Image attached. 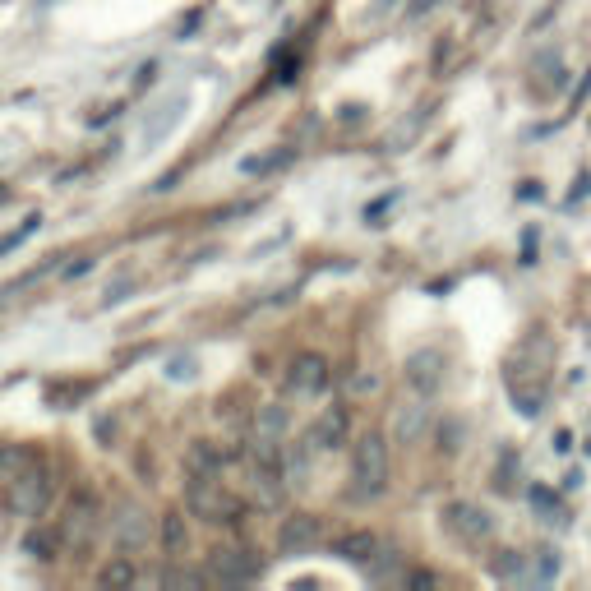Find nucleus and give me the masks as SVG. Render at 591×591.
Returning <instances> with one entry per match:
<instances>
[{
    "label": "nucleus",
    "mask_w": 591,
    "mask_h": 591,
    "mask_svg": "<svg viewBox=\"0 0 591 591\" xmlns=\"http://www.w3.org/2000/svg\"><path fill=\"white\" fill-rule=\"evenodd\" d=\"M56 550H61V536H56V531H28L24 555H33L37 564H51V559H56Z\"/></svg>",
    "instance_id": "nucleus-20"
},
{
    "label": "nucleus",
    "mask_w": 591,
    "mask_h": 591,
    "mask_svg": "<svg viewBox=\"0 0 591 591\" xmlns=\"http://www.w3.org/2000/svg\"><path fill=\"white\" fill-rule=\"evenodd\" d=\"M97 582H102V587H134V582H139V568H134L130 555H116L97 568Z\"/></svg>",
    "instance_id": "nucleus-17"
},
{
    "label": "nucleus",
    "mask_w": 591,
    "mask_h": 591,
    "mask_svg": "<svg viewBox=\"0 0 591 591\" xmlns=\"http://www.w3.org/2000/svg\"><path fill=\"white\" fill-rule=\"evenodd\" d=\"M162 550H167L171 559H181L185 550H190V527H185V513H181V508L162 513Z\"/></svg>",
    "instance_id": "nucleus-15"
},
{
    "label": "nucleus",
    "mask_w": 591,
    "mask_h": 591,
    "mask_svg": "<svg viewBox=\"0 0 591 591\" xmlns=\"http://www.w3.org/2000/svg\"><path fill=\"white\" fill-rule=\"evenodd\" d=\"M333 555L347 559V564L370 568L374 555H379V536H374V531H347V536H338V541H333Z\"/></svg>",
    "instance_id": "nucleus-13"
},
{
    "label": "nucleus",
    "mask_w": 591,
    "mask_h": 591,
    "mask_svg": "<svg viewBox=\"0 0 591 591\" xmlns=\"http://www.w3.org/2000/svg\"><path fill=\"white\" fill-rule=\"evenodd\" d=\"M181 111H185V97H171L167 107L157 111V121H148V125H144V139H148V144H157V139H162V134H167L171 125L181 121Z\"/></svg>",
    "instance_id": "nucleus-19"
},
{
    "label": "nucleus",
    "mask_w": 591,
    "mask_h": 591,
    "mask_svg": "<svg viewBox=\"0 0 591 591\" xmlns=\"http://www.w3.org/2000/svg\"><path fill=\"white\" fill-rule=\"evenodd\" d=\"M51 490H56L51 467L42 458H33L10 485H5V490H0V495H5V513H10V518H24V522L42 518L47 504H51Z\"/></svg>",
    "instance_id": "nucleus-4"
},
{
    "label": "nucleus",
    "mask_w": 591,
    "mask_h": 591,
    "mask_svg": "<svg viewBox=\"0 0 591 591\" xmlns=\"http://www.w3.org/2000/svg\"><path fill=\"white\" fill-rule=\"evenodd\" d=\"M444 527L453 531V536H462L467 545H481L495 536V522H490V513L476 504H467V499H453V504L444 508Z\"/></svg>",
    "instance_id": "nucleus-8"
},
{
    "label": "nucleus",
    "mask_w": 591,
    "mask_h": 591,
    "mask_svg": "<svg viewBox=\"0 0 591 591\" xmlns=\"http://www.w3.org/2000/svg\"><path fill=\"white\" fill-rule=\"evenodd\" d=\"M88 268H93V259H79V264L65 268V278H79V273H88Z\"/></svg>",
    "instance_id": "nucleus-27"
},
{
    "label": "nucleus",
    "mask_w": 591,
    "mask_h": 591,
    "mask_svg": "<svg viewBox=\"0 0 591 591\" xmlns=\"http://www.w3.org/2000/svg\"><path fill=\"white\" fill-rule=\"evenodd\" d=\"M33 458H37V453H33V448H24V444H0V490H5V485H10Z\"/></svg>",
    "instance_id": "nucleus-18"
},
{
    "label": "nucleus",
    "mask_w": 591,
    "mask_h": 591,
    "mask_svg": "<svg viewBox=\"0 0 591 591\" xmlns=\"http://www.w3.org/2000/svg\"><path fill=\"white\" fill-rule=\"evenodd\" d=\"M435 5H439V0H411V5H407V19H421V14H430Z\"/></svg>",
    "instance_id": "nucleus-25"
},
{
    "label": "nucleus",
    "mask_w": 591,
    "mask_h": 591,
    "mask_svg": "<svg viewBox=\"0 0 591 591\" xmlns=\"http://www.w3.org/2000/svg\"><path fill=\"white\" fill-rule=\"evenodd\" d=\"M5 199H10V190H5V185H0V204H5Z\"/></svg>",
    "instance_id": "nucleus-28"
},
{
    "label": "nucleus",
    "mask_w": 591,
    "mask_h": 591,
    "mask_svg": "<svg viewBox=\"0 0 591 591\" xmlns=\"http://www.w3.org/2000/svg\"><path fill=\"white\" fill-rule=\"evenodd\" d=\"M559 578V550H536V573L531 582H555Z\"/></svg>",
    "instance_id": "nucleus-22"
},
{
    "label": "nucleus",
    "mask_w": 591,
    "mask_h": 591,
    "mask_svg": "<svg viewBox=\"0 0 591 591\" xmlns=\"http://www.w3.org/2000/svg\"><path fill=\"white\" fill-rule=\"evenodd\" d=\"M37 227H42V218H37V213H33V218H28L24 222V227H14V231H5V236H0V254H10V250H19V245H24L28 241V236H33V231Z\"/></svg>",
    "instance_id": "nucleus-21"
},
{
    "label": "nucleus",
    "mask_w": 591,
    "mask_h": 591,
    "mask_svg": "<svg viewBox=\"0 0 591 591\" xmlns=\"http://www.w3.org/2000/svg\"><path fill=\"white\" fill-rule=\"evenodd\" d=\"M250 490L259 499V508H278L287 499V471H282V462L254 458L250 453Z\"/></svg>",
    "instance_id": "nucleus-9"
},
{
    "label": "nucleus",
    "mask_w": 591,
    "mask_h": 591,
    "mask_svg": "<svg viewBox=\"0 0 591 591\" xmlns=\"http://www.w3.org/2000/svg\"><path fill=\"white\" fill-rule=\"evenodd\" d=\"M347 435H351V416H347V407H328L319 421L310 425V435H305V444L310 448H342L347 444Z\"/></svg>",
    "instance_id": "nucleus-12"
},
{
    "label": "nucleus",
    "mask_w": 591,
    "mask_h": 591,
    "mask_svg": "<svg viewBox=\"0 0 591 591\" xmlns=\"http://www.w3.org/2000/svg\"><path fill=\"white\" fill-rule=\"evenodd\" d=\"M259 573H264V559L254 555V550H245V545L213 550V559H208V578H218V582H254Z\"/></svg>",
    "instance_id": "nucleus-7"
},
{
    "label": "nucleus",
    "mask_w": 591,
    "mask_h": 591,
    "mask_svg": "<svg viewBox=\"0 0 591 591\" xmlns=\"http://www.w3.org/2000/svg\"><path fill=\"white\" fill-rule=\"evenodd\" d=\"M319 541H324V522L314 518V513H296V518H287L278 527L282 555H305V550H314Z\"/></svg>",
    "instance_id": "nucleus-10"
},
{
    "label": "nucleus",
    "mask_w": 591,
    "mask_h": 591,
    "mask_svg": "<svg viewBox=\"0 0 591 591\" xmlns=\"http://www.w3.org/2000/svg\"><path fill=\"white\" fill-rule=\"evenodd\" d=\"M125 291H130V282H116V287H107V301H102V305H116V301H125Z\"/></svg>",
    "instance_id": "nucleus-26"
},
{
    "label": "nucleus",
    "mask_w": 591,
    "mask_h": 591,
    "mask_svg": "<svg viewBox=\"0 0 591 591\" xmlns=\"http://www.w3.org/2000/svg\"><path fill=\"white\" fill-rule=\"evenodd\" d=\"M425 425H430V407H425V402L398 411V421H393V430H398V444H421Z\"/></svg>",
    "instance_id": "nucleus-16"
},
{
    "label": "nucleus",
    "mask_w": 591,
    "mask_h": 591,
    "mask_svg": "<svg viewBox=\"0 0 591 591\" xmlns=\"http://www.w3.org/2000/svg\"><path fill=\"white\" fill-rule=\"evenodd\" d=\"M153 541V522H148V508L134 504V499H121L111 508V545L121 555H139L144 545Z\"/></svg>",
    "instance_id": "nucleus-5"
},
{
    "label": "nucleus",
    "mask_w": 591,
    "mask_h": 591,
    "mask_svg": "<svg viewBox=\"0 0 591 591\" xmlns=\"http://www.w3.org/2000/svg\"><path fill=\"white\" fill-rule=\"evenodd\" d=\"M222 467H227V458L208 439H194L185 448V476H222Z\"/></svg>",
    "instance_id": "nucleus-14"
},
{
    "label": "nucleus",
    "mask_w": 591,
    "mask_h": 591,
    "mask_svg": "<svg viewBox=\"0 0 591 591\" xmlns=\"http://www.w3.org/2000/svg\"><path fill=\"white\" fill-rule=\"evenodd\" d=\"M587 453H591V439H587Z\"/></svg>",
    "instance_id": "nucleus-29"
},
{
    "label": "nucleus",
    "mask_w": 591,
    "mask_h": 591,
    "mask_svg": "<svg viewBox=\"0 0 591 591\" xmlns=\"http://www.w3.org/2000/svg\"><path fill=\"white\" fill-rule=\"evenodd\" d=\"M162 587H199L204 582V573H185V568H162Z\"/></svg>",
    "instance_id": "nucleus-23"
},
{
    "label": "nucleus",
    "mask_w": 591,
    "mask_h": 591,
    "mask_svg": "<svg viewBox=\"0 0 591 591\" xmlns=\"http://www.w3.org/2000/svg\"><path fill=\"white\" fill-rule=\"evenodd\" d=\"M185 508L208 527H241L245 518V504L222 485V476H185Z\"/></svg>",
    "instance_id": "nucleus-2"
},
{
    "label": "nucleus",
    "mask_w": 591,
    "mask_h": 591,
    "mask_svg": "<svg viewBox=\"0 0 591 591\" xmlns=\"http://www.w3.org/2000/svg\"><path fill=\"white\" fill-rule=\"evenodd\" d=\"M402 582H407V587H444V578H439V573H425V568H416V573H402Z\"/></svg>",
    "instance_id": "nucleus-24"
},
{
    "label": "nucleus",
    "mask_w": 591,
    "mask_h": 591,
    "mask_svg": "<svg viewBox=\"0 0 591 591\" xmlns=\"http://www.w3.org/2000/svg\"><path fill=\"white\" fill-rule=\"evenodd\" d=\"M407 384L416 388V393H421V398H435L439 393V384H444V356H439V351H411L407 356Z\"/></svg>",
    "instance_id": "nucleus-11"
},
{
    "label": "nucleus",
    "mask_w": 591,
    "mask_h": 591,
    "mask_svg": "<svg viewBox=\"0 0 591 591\" xmlns=\"http://www.w3.org/2000/svg\"><path fill=\"white\" fill-rule=\"evenodd\" d=\"M97 531H102V499H97L88 485H79V490H70V499H65V508H61V518H56L61 550H70L74 559H84L88 550H93Z\"/></svg>",
    "instance_id": "nucleus-1"
},
{
    "label": "nucleus",
    "mask_w": 591,
    "mask_h": 591,
    "mask_svg": "<svg viewBox=\"0 0 591 591\" xmlns=\"http://www.w3.org/2000/svg\"><path fill=\"white\" fill-rule=\"evenodd\" d=\"M388 490V439L379 430L351 444V499H379Z\"/></svg>",
    "instance_id": "nucleus-3"
},
{
    "label": "nucleus",
    "mask_w": 591,
    "mask_h": 591,
    "mask_svg": "<svg viewBox=\"0 0 591 591\" xmlns=\"http://www.w3.org/2000/svg\"><path fill=\"white\" fill-rule=\"evenodd\" d=\"M328 384H333V365H328L319 351H305V356L291 361L287 388L296 393V398H319V393H328Z\"/></svg>",
    "instance_id": "nucleus-6"
}]
</instances>
